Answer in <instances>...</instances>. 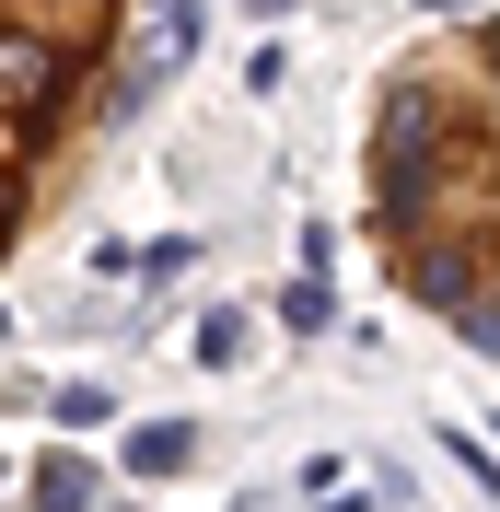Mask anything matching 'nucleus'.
<instances>
[{"label": "nucleus", "mask_w": 500, "mask_h": 512, "mask_svg": "<svg viewBox=\"0 0 500 512\" xmlns=\"http://www.w3.org/2000/svg\"><path fill=\"white\" fill-rule=\"evenodd\" d=\"M361 233L384 280L500 373V12L431 24L373 70Z\"/></svg>", "instance_id": "obj_1"}, {"label": "nucleus", "mask_w": 500, "mask_h": 512, "mask_svg": "<svg viewBox=\"0 0 500 512\" xmlns=\"http://www.w3.org/2000/svg\"><path fill=\"white\" fill-rule=\"evenodd\" d=\"M128 24L140 0H0V256L59 210L82 140L117 117Z\"/></svg>", "instance_id": "obj_2"}, {"label": "nucleus", "mask_w": 500, "mask_h": 512, "mask_svg": "<svg viewBox=\"0 0 500 512\" xmlns=\"http://www.w3.org/2000/svg\"><path fill=\"white\" fill-rule=\"evenodd\" d=\"M187 454H198V431H187V419H152V431H128V466H140V478H175Z\"/></svg>", "instance_id": "obj_3"}, {"label": "nucleus", "mask_w": 500, "mask_h": 512, "mask_svg": "<svg viewBox=\"0 0 500 512\" xmlns=\"http://www.w3.org/2000/svg\"><path fill=\"white\" fill-rule=\"evenodd\" d=\"M35 512H82V466H70V454L35 466Z\"/></svg>", "instance_id": "obj_4"}, {"label": "nucleus", "mask_w": 500, "mask_h": 512, "mask_svg": "<svg viewBox=\"0 0 500 512\" xmlns=\"http://www.w3.org/2000/svg\"><path fill=\"white\" fill-rule=\"evenodd\" d=\"M187 350H198V361H245V315H198Z\"/></svg>", "instance_id": "obj_5"}]
</instances>
